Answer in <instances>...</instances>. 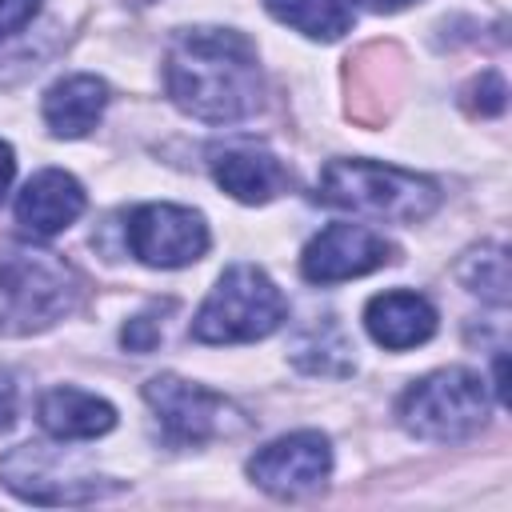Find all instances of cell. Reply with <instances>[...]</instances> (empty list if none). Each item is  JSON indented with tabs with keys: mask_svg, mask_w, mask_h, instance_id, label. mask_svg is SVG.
I'll return each instance as SVG.
<instances>
[{
	"mask_svg": "<svg viewBox=\"0 0 512 512\" xmlns=\"http://www.w3.org/2000/svg\"><path fill=\"white\" fill-rule=\"evenodd\" d=\"M164 92L192 120H248L264 104V72L256 44L236 28H180L164 48Z\"/></svg>",
	"mask_w": 512,
	"mask_h": 512,
	"instance_id": "cell-1",
	"label": "cell"
},
{
	"mask_svg": "<svg viewBox=\"0 0 512 512\" xmlns=\"http://www.w3.org/2000/svg\"><path fill=\"white\" fill-rule=\"evenodd\" d=\"M84 300L80 272L48 248L0 240V336H32L64 316H72Z\"/></svg>",
	"mask_w": 512,
	"mask_h": 512,
	"instance_id": "cell-2",
	"label": "cell"
},
{
	"mask_svg": "<svg viewBox=\"0 0 512 512\" xmlns=\"http://www.w3.org/2000/svg\"><path fill=\"white\" fill-rule=\"evenodd\" d=\"M316 196L336 212H352L380 224H420L444 200L432 176L404 172L396 164H376V160H348V156L324 164Z\"/></svg>",
	"mask_w": 512,
	"mask_h": 512,
	"instance_id": "cell-3",
	"label": "cell"
},
{
	"mask_svg": "<svg viewBox=\"0 0 512 512\" xmlns=\"http://www.w3.org/2000/svg\"><path fill=\"white\" fill-rule=\"evenodd\" d=\"M492 396L472 368H436L412 380L396 404V420L408 436L432 444H460L488 424Z\"/></svg>",
	"mask_w": 512,
	"mask_h": 512,
	"instance_id": "cell-4",
	"label": "cell"
},
{
	"mask_svg": "<svg viewBox=\"0 0 512 512\" xmlns=\"http://www.w3.org/2000/svg\"><path fill=\"white\" fill-rule=\"evenodd\" d=\"M288 316V304L272 276L256 264H232L192 316V340L200 344H252L272 336Z\"/></svg>",
	"mask_w": 512,
	"mask_h": 512,
	"instance_id": "cell-5",
	"label": "cell"
},
{
	"mask_svg": "<svg viewBox=\"0 0 512 512\" xmlns=\"http://www.w3.org/2000/svg\"><path fill=\"white\" fill-rule=\"evenodd\" d=\"M144 404L152 408V420L168 448H204L212 440H228L248 428L244 412L228 396L196 380H184L176 372H160L144 380Z\"/></svg>",
	"mask_w": 512,
	"mask_h": 512,
	"instance_id": "cell-6",
	"label": "cell"
},
{
	"mask_svg": "<svg viewBox=\"0 0 512 512\" xmlns=\"http://www.w3.org/2000/svg\"><path fill=\"white\" fill-rule=\"evenodd\" d=\"M0 484L32 504H88L120 488L112 476H100L48 444H20L0 456Z\"/></svg>",
	"mask_w": 512,
	"mask_h": 512,
	"instance_id": "cell-7",
	"label": "cell"
},
{
	"mask_svg": "<svg viewBox=\"0 0 512 512\" xmlns=\"http://www.w3.org/2000/svg\"><path fill=\"white\" fill-rule=\"evenodd\" d=\"M124 244L148 268H188L208 252L212 236H208L204 212L160 200L128 212Z\"/></svg>",
	"mask_w": 512,
	"mask_h": 512,
	"instance_id": "cell-8",
	"label": "cell"
},
{
	"mask_svg": "<svg viewBox=\"0 0 512 512\" xmlns=\"http://www.w3.org/2000/svg\"><path fill=\"white\" fill-rule=\"evenodd\" d=\"M328 476H332V444L324 432H312V428L288 432L256 448L248 460V480L276 500L312 496L328 484Z\"/></svg>",
	"mask_w": 512,
	"mask_h": 512,
	"instance_id": "cell-9",
	"label": "cell"
},
{
	"mask_svg": "<svg viewBox=\"0 0 512 512\" xmlns=\"http://www.w3.org/2000/svg\"><path fill=\"white\" fill-rule=\"evenodd\" d=\"M396 260V244L364 224H328L300 252V276L308 284H340L368 276Z\"/></svg>",
	"mask_w": 512,
	"mask_h": 512,
	"instance_id": "cell-10",
	"label": "cell"
},
{
	"mask_svg": "<svg viewBox=\"0 0 512 512\" xmlns=\"http://www.w3.org/2000/svg\"><path fill=\"white\" fill-rule=\"evenodd\" d=\"M84 212V188L72 172L64 168H44L36 172L20 196H16V224L32 236V240H52L60 236L68 224H76Z\"/></svg>",
	"mask_w": 512,
	"mask_h": 512,
	"instance_id": "cell-11",
	"label": "cell"
},
{
	"mask_svg": "<svg viewBox=\"0 0 512 512\" xmlns=\"http://www.w3.org/2000/svg\"><path fill=\"white\" fill-rule=\"evenodd\" d=\"M364 328L368 336L388 352H408L436 336V308L428 296L392 288L364 304Z\"/></svg>",
	"mask_w": 512,
	"mask_h": 512,
	"instance_id": "cell-12",
	"label": "cell"
},
{
	"mask_svg": "<svg viewBox=\"0 0 512 512\" xmlns=\"http://www.w3.org/2000/svg\"><path fill=\"white\" fill-rule=\"evenodd\" d=\"M212 180L240 204H268L280 192H288V184H292L288 168L272 152L252 148V144L216 148L212 152Z\"/></svg>",
	"mask_w": 512,
	"mask_h": 512,
	"instance_id": "cell-13",
	"label": "cell"
},
{
	"mask_svg": "<svg viewBox=\"0 0 512 512\" xmlns=\"http://www.w3.org/2000/svg\"><path fill=\"white\" fill-rule=\"evenodd\" d=\"M36 420L52 440L76 444V440H96V436L112 432L116 428V408L96 392L60 384V388H48L40 396Z\"/></svg>",
	"mask_w": 512,
	"mask_h": 512,
	"instance_id": "cell-14",
	"label": "cell"
},
{
	"mask_svg": "<svg viewBox=\"0 0 512 512\" xmlns=\"http://www.w3.org/2000/svg\"><path fill=\"white\" fill-rule=\"evenodd\" d=\"M104 108H108V84L100 76H92V72H76V76L56 80L44 92V104H40L48 132L60 136V140L88 136L100 124Z\"/></svg>",
	"mask_w": 512,
	"mask_h": 512,
	"instance_id": "cell-15",
	"label": "cell"
},
{
	"mask_svg": "<svg viewBox=\"0 0 512 512\" xmlns=\"http://www.w3.org/2000/svg\"><path fill=\"white\" fill-rule=\"evenodd\" d=\"M292 364L308 376H352L356 360H352V344L344 336V328L336 324V316H324L316 324H308L296 340H292Z\"/></svg>",
	"mask_w": 512,
	"mask_h": 512,
	"instance_id": "cell-16",
	"label": "cell"
},
{
	"mask_svg": "<svg viewBox=\"0 0 512 512\" xmlns=\"http://www.w3.org/2000/svg\"><path fill=\"white\" fill-rule=\"evenodd\" d=\"M264 8L308 40H340L356 20V0H264Z\"/></svg>",
	"mask_w": 512,
	"mask_h": 512,
	"instance_id": "cell-17",
	"label": "cell"
},
{
	"mask_svg": "<svg viewBox=\"0 0 512 512\" xmlns=\"http://www.w3.org/2000/svg\"><path fill=\"white\" fill-rule=\"evenodd\" d=\"M456 280H460L472 296H480V300L504 308V304H508V292H512L508 248H504V244H476V248H468V252L456 260Z\"/></svg>",
	"mask_w": 512,
	"mask_h": 512,
	"instance_id": "cell-18",
	"label": "cell"
},
{
	"mask_svg": "<svg viewBox=\"0 0 512 512\" xmlns=\"http://www.w3.org/2000/svg\"><path fill=\"white\" fill-rule=\"evenodd\" d=\"M504 80L496 76V72H484L472 88H468V108L472 112H480V116H496V112H504Z\"/></svg>",
	"mask_w": 512,
	"mask_h": 512,
	"instance_id": "cell-19",
	"label": "cell"
},
{
	"mask_svg": "<svg viewBox=\"0 0 512 512\" xmlns=\"http://www.w3.org/2000/svg\"><path fill=\"white\" fill-rule=\"evenodd\" d=\"M120 344L128 348V352H152L156 344H160V324H156V316L152 312H140V316H132L128 324H124V332H120Z\"/></svg>",
	"mask_w": 512,
	"mask_h": 512,
	"instance_id": "cell-20",
	"label": "cell"
},
{
	"mask_svg": "<svg viewBox=\"0 0 512 512\" xmlns=\"http://www.w3.org/2000/svg\"><path fill=\"white\" fill-rule=\"evenodd\" d=\"M40 4L44 0H0V40L24 32L40 16Z\"/></svg>",
	"mask_w": 512,
	"mask_h": 512,
	"instance_id": "cell-21",
	"label": "cell"
},
{
	"mask_svg": "<svg viewBox=\"0 0 512 512\" xmlns=\"http://www.w3.org/2000/svg\"><path fill=\"white\" fill-rule=\"evenodd\" d=\"M16 424V384L12 376L0 372V432H8Z\"/></svg>",
	"mask_w": 512,
	"mask_h": 512,
	"instance_id": "cell-22",
	"label": "cell"
},
{
	"mask_svg": "<svg viewBox=\"0 0 512 512\" xmlns=\"http://www.w3.org/2000/svg\"><path fill=\"white\" fill-rule=\"evenodd\" d=\"M12 176H16V152H12L8 140H0V204H4L8 188H12Z\"/></svg>",
	"mask_w": 512,
	"mask_h": 512,
	"instance_id": "cell-23",
	"label": "cell"
},
{
	"mask_svg": "<svg viewBox=\"0 0 512 512\" xmlns=\"http://www.w3.org/2000/svg\"><path fill=\"white\" fill-rule=\"evenodd\" d=\"M364 8H372V12H400V8H412V4H420V0H360Z\"/></svg>",
	"mask_w": 512,
	"mask_h": 512,
	"instance_id": "cell-24",
	"label": "cell"
},
{
	"mask_svg": "<svg viewBox=\"0 0 512 512\" xmlns=\"http://www.w3.org/2000/svg\"><path fill=\"white\" fill-rule=\"evenodd\" d=\"M132 4H152V0H132Z\"/></svg>",
	"mask_w": 512,
	"mask_h": 512,
	"instance_id": "cell-25",
	"label": "cell"
}]
</instances>
